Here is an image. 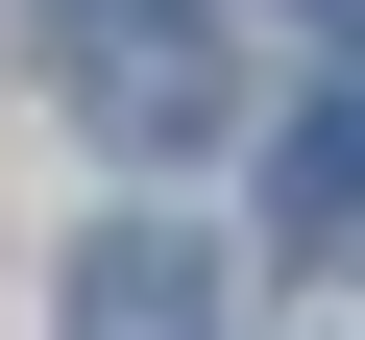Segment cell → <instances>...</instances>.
I'll list each match as a JSON object with an SVG mask.
<instances>
[{"label": "cell", "mask_w": 365, "mask_h": 340, "mask_svg": "<svg viewBox=\"0 0 365 340\" xmlns=\"http://www.w3.org/2000/svg\"><path fill=\"white\" fill-rule=\"evenodd\" d=\"M49 73H73L98 146H220V97H244L195 0H73V49H49Z\"/></svg>", "instance_id": "obj_1"}, {"label": "cell", "mask_w": 365, "mask_h": 340, "mask_svg": "<svg viewBox=\"0 0 365 340\" xmlns=\"http://www.w3.org/2000/svg\"><path fill=\"white\" fill-rule=\"evenodd\" d=\"M317 25H365V0H317Z\"/></svg>", "instance_id": "obj_4"}, {"label": "cell", "mask_w": 365, "mask_h": 340, "mask_svg": "<svg viewBox=\"0 0 365 340\" xmlns=\"http://www.w3.org/2000/svg\"><path fill=\"white\" fill-rule=\"evenodd\" d=\"M49 340H220V243L195 219H98L73 292H49Z\"/></svg>", "instance_id": "obj_2"}, {"label": "cell", "mask_w": 365, "mask_h": 340, "mask_svg": "<svg viewBox=\"0 0 365 340\" xmlns=\"http://www.w3.org/2000/svg\"><path fill=\"white\" fill-rule=\"evenodd\" d=\"M268 219H292V267H365V73H317V97H292Z\"/></svg>", "instance_id": "obj_3"}]
</instances>
